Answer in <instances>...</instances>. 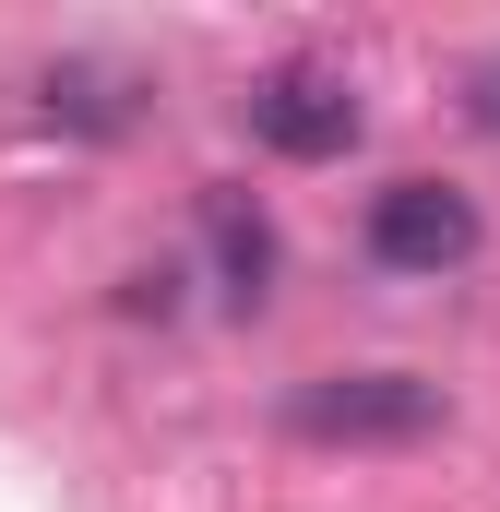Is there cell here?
Listing matches in <instances>:
<instances>
[{
  "label": "cell",
  "instance_id": "1",
  "mask_svg": "<svg viewBox=\"0 0 500 512\" xmlns=\"http://www.w3.org/2000/svg\"><path fill=\"white\" fill-rule=\"evenodd\" d=\"M286 429L298 441H429L441 382H417V370H322V382L286 393Z\"/></svg>",
  "mask_w": 500,
  "mask_h": 512
},
{
  "label": "cell",
  "instance_id": "2",
  "mask_svg": "<svg viewBox=\"0 0 500 512\" xmlns=\"http://www.w3.org/2000/svg\"><path fill=\"white\" fill-rule=\"evenodd\" d=\"M370 262H393V274H453V262H477V203H465L453 179H381L370 191Z\"/></svg>",
  "mask_w": 500,
  "mask_h": 512
},
{
  "label": "cell",
  "instance_id": "3",
  "mask_svg": "<svg viewBox=\"0 0 500 512\" xmlns=\"http://www.w3.org/2000/svg\"><path fill=\"white\" fill-rule=\"evenodd\" d=\"M250 131L274 143V155H346L358 143V84L346 72H322V60H286V72H262L250 84Z\"/></svg>",
  "mask_w": 500,
  "mask_h": 512
},
{
  "label": "cell",
  "instance_id": "4",
  "mask_svg": "<svg viewBox=\"0 0 500 512\" xmlns=\"http://www.w3.org/2000/svg\"><path fill=\"white\" fill-rule=\"evenodd\" d=\"M203 239H215V274H227V310H262L274 298V227L250 191H203Z\"/></svg>",
  "mask_w": 500,
  "mask_h": 512
},
{
  "label": "cell",
  "instance_id": "5",
  "mask_svg": "<svg viewBox=\"0 0 500 512\" xmlns=\"http://www.w3.org/2000/svg\"><path fill=\"white\" fill-rule=\"evenodd\" d=\"M48 120H72V131H120V120H131V84L108 72V60H60V72H48Z\"/></svg>",
  "mask_w": 500,
  "mask_h": 512
},
{
  "label": "cell",
  "instance_id": "6",
  "mask_svg": "<svg viewBox=\"0 0 500 512\" xmlns=\"http://www.w3.org/2000/svg\"><path fill=\"white\" fill-rule=\"evenodd\" d=\"M465 120L500 143V60H477V72H465Z\"/></svg>",
  "mask_w": 500,
  "mask_h": 512
}]
</instances>
